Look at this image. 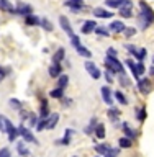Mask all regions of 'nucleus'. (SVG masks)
<instances>
[{
    "instance_id": "nucleus-8",
    "label": "nucleus",
    "mask_w": 154,
    "mask_h": 157,
    "mask_svg": "<svg viewBox=\"0 0 154 157\" xmlns=\"http://www.w3.org/2000/svg\"><path fill=\"white\" fill-rule=\"evenodd\" d=\"M59 25H61V28L64 29V33H66L69 38H72V36H74V29H72L71 21H69V18H67V17L61 15V17H59Z\"/></svg>"
},
{
    "instance_id": "nucleus-48",
    "label": "nucleus",
    "mask_w": 154,
    "mask_h": 157,
    "mask_svg": "<svg viewBox=\"0 0 154 157\" xmlns=\"http://www.w3.org/2000/svg\"><path fill=\"white\" fill-rule=\"evenodd\" d=\"M61 100H62V106H66V108H69V106H71V103H72L71 98H66V97L61 98Z\"/></svg>"
},
{
    "instance_id": "nucleus-27",
    "label": "nucleus",
    "mask_w": 154,
    "mask_h": 157,
    "mask_svg": "<svg viewBox=\"0 0 154 157\" xmlns=\"http://www.w3.org/2000/svg\"><path fill=\"white\" fill-rule=\"evenodd\" d=\"M113 97L116 98V101L120 103V105H128V100H126V97L123 95V92H120V90L113 92Z\"/></svg>"
},
{
    "instance_id": "nucleus-17",
    "label": "nucleus",
    "mask_w": 154,
    "mask_h": 157,
    "mask_svg": "<svg viewBox=\"0 0 154 157\" xmlns=\"http://www.w3.org/2000/svg\"><path fill=\"white\" fill-rule=\"evenodd\" d=\"M48 74H49L53 78H54V77H59V75L62 74V66H61V64H51V66H49V69H48Z\"/></svg>"
},
{
    "instance_id": "nucleus-31",
    "label": "nucleus",
    "mask_w": 154,
    "mask_h": 157,
    "mask_svg": "<svg viewBox=\"0 0 154 157\" xmlns=\"http://www.w3.org/2000/svg\"><path fill=\"white\" fill-rule=\"evenodd\" d=\"M123 2H125V0H105V5H107V7H110V8H118V10H120Z\"/></svg>"
},
{
    "instance_id": "nucleus-6",
    "label": "nucleus",
    "mask_w": 154,
    "mask_h": 157,
    "mask_svg": "<svg viewBox=\"0 0 154 157\" xmlns=\"http://www.w3.org/2000/svg\"><path fill=\"white\" fill-rule=\"evenodd\" d=\"M15 15H22V17H30V15H33L31 5L23 3V2H18L17 7H15Z\"/></svg>"
},
{
    "instance_id": "nucleus-35",
    "label": "nucleus",
    "mask_w": 154,
    "mask_h": 157,
    "mask_svg": "<svg viewBox=\"0 0 154 157\" xmlns=\"http://www.w3.org/2000/svg\"><path fill=\"white\" fill-rule=\"evenodd\" d=\"M148 56V51H146V48H140L138 49V52H136V57L140 59V62L144 61V57Z\"/></svg>"
},
{
    "instance_id": "nucleus-3",
    "label": "nucleus",
    "mask_w": 154,
    "mask_h": 157,
    "mask_svg": "<svg viewBox=\"0 0 154 157\" xmlns=\"http://www.w3.org/2000/svg\"><path fill=\"white\" fill-rule=\"evenodd\" d=\"M18 134L23 137V142H33V144H39L36 141V137L33 136V132L28 129V128H25V124H20L18 126Z\"/></svg>"
},
{
    "instance_id": "nucleus-51",
    "label": "nucleus",
    "mask_w": 154,
    "mask_h": 157,
    "mask_svg": "<svg viewBox=\"0 0 154 157\" xmlns=\"http://www.w3.org/2000/svg\"><path fill=\"white\" fill-rule=\"evenodd\" d=\"M3 115H0V131H3Z\"/></svg>"
},
{
    "instance_id": "nucleus-36",
    "label": "nucleus",
    "mask_w": 154,
    "mask_h": 157,
    "mask_svg": "<svg viewBox=\"0 0 154 157\" xmlns=\"http://www.w3.org/2000/svg\"><path fill=\"white\" fill-rule=\"evenodd\" d=\"M95 33L98 34V36H108V34H110L108 28H105V26H97L95 28Z\"/></svg>"
},
{
    "instance_id": "nucleus-49",
    "label": "nucleus",
    "mask_w": 154,
    "mask_h": 157,
    "mask_svg": "<svg viewBox=\"0 0 154 157\" xmlns=\"http://www.w3.org/2000/svg\"><path fill=\"white\" fill-rule=\"evenodd\" d=\"M93 131H95V128H92V126H85V129H84V132H85L87 136H90Z\"/></svg>"
},
{
    "instance_id": "nucleus-19",
    "label": "nucleus",
    "mask_w": 154,
    "mask_h": 157,
    "mask_svg": "<svg viewBox=\"0 0 154 157\" xmlns=\"http://www.w3.org/2000/svg\"><path fill=\"white\" fill-rule=\"evenodd\" d=\"M120 115H121V111L118 110V108H115V106H110L108 108V111H107V116L110 118V120L116 124V121H118V118H120Z\"/></svg>"
},
{
    "instance_id": "nucleus-13",
    "label": "nucleus",
    "mask_w": 154,
    "mask_h": 157,
    "mask_svg": "<svg viewBox=\"0 0 154 157\" xmlns=\"http://www.w3.org/2000/svg\"><path fill=\"white\" fill-rule=\"evenodd\" d=\"M125 23L120 21V20H115V21H112L108 25V31H113V33H123L125 31Z\"/></svg>"
},
{
    "instance_id": "nucleus-28",
    "label": "nucleus",
    "mask_w": 154,
    "mask_h": 157,
    "mask_svg": "<svg viewBox=\"0 0 154 157\" xmlns=\"http://www.w3.org/2000/svg\"><path fill=\"white\" fill-rule=\"evenodd\" d=\"M49 97H51V98H57V100H61V98H64V90H62V88H59V87H56L54 90L49 92Z\"/></svg>"
},
{
    "instance_id": "nucleus-54",
    "label": "nucleus",
    "mask_w": 154,
    "mask_h": 157,
    "mask_svg": "<svg viewBox=\"0 0 154 157\" xmlns=\"http://www.w3.org/2000/svg\"><path fill=\"white\" fill-rule=\"evenodd\" d=\"M152 64H154V57H152Z\"/></svg>"
},
{
    "instance_id": "nucleus-32",
    "label": "nucleus",
    "mask_w": 154,
    "mask_h": 157,
    "mask_svg": "<svg viewBox=\"0 0 154 157\" xmlns=\"http://www.w3.org/2000/svg\"><path fill=\"white\" fill-rule=\"evenodd\" d=\"M67 83H69V75H66V74L62 75V74H61V75H59V80H57V87L64 90V88L67 87Z\"/></svg>"
},
{
    "instance_id": "nucleus-5",
    "label": "nucleus",
    "mask_w": 154,
    "mask_h": 157,
    "mask_svg": "<svg viewBox=\"0 0 154 157\" xmlns=\"http://www.w3.org/2000/svg\"><path fill=\"white\" fill-rule=\"evenodd\" d=\"M85 71L90 74V77L93 78V80H98V78L102 77V72L98 71V67H97V64L95 62H92V61H85Z\"/></svg>"
},
{
    "instance_id": "nucleus-4",
    "label": "nucleus",
    "mask_w": 154,
    "mask_h": 157,
    "mask_svg": "<svg viewBox=\"0 0 154 157\" xmlns=\"http://www.w3.org/2000/svg\"><path fill=\"white\" fill-rule=\"evenodd\" d=\"M138 90H140V93H143V95H148V93L152 92V82L151 78H146L143 77L138 80Z\"/></svg>"
},
{
    "instance_id": "nucleus-40",
    "label": "nucleus",
    "mask_w": 154,
    "mask_h": 157,
    "mask_svg": "<svg viewBox=\"0 0 154 157\" xmlns=\"http://www.w3.org/2000/svg\"><path fill=\"white\" fill-rule=\"evenodd\" d=\"M118 82H120L123 87H130V85H131V80H130V78H128L126 75H120V78H118Z\"/></svg>"
},
{
    "instance_id": "nucleus-25",
    "label": "nucleus",
    "mask_w": 154,
    "mask_h": 157,
    "mask_svg": "<svg viewBox=\"0 0 154 157\" xmlns=\"http://www.w3.org/2000/svg\"><path fill=\"white\" fill-rule=\"evenodd\" d=\"M26 142H18L17 144V151H18V154L22 155V157H28L30 155V151H28V147L25 146Z\"/></svg>"
},
{
    "instance_id": "nucleus-44",
    "label": "nucleus",
    "mask_w": 154,
    "mask_h": 157,
    "mask_svg": "<svg viewBox=\"0 0 154 157\" xmlns=\"http://www.w3.org/2000/svg\"><path fill=\"white\" fill-rule=\"evenodd\" d=\"M71 43H72V46H74V49H76L77 46H81V38H79V36H76V34H74V36L71 38Z\"/></svg>"
},
{
    "instance_id": "nucleus-52",
    "label": "nucleus",
    "mask_w": 154,
    "mask_h": 157,
    "mask_svg": "<svg viewBox=\"0 0 154 157\" xmlns=\"http://www.w3.org/2000/svg\"><path fill=\"white\" fill-rule=\"evenodd\" d=\"M149 74H151V75H152V77H154V66H152V67H151V69H149Z\"/></svg>"
},
{
    "instance_id": "nucleus-7",
    "label": "nucleus",
    "mask_w": 154,
    "mask_h": 157,
    "mask_svg": "<svg viewBox=\"0 0 154 157\" xmlns=\"http://www.w3.org/2000/svg\"><path fill=\"white\" fill-rule=\"evenodd\" d=\"M120 17L123 18H131L133 17V2L131 0H125L120 7Z\"/></svg>"
},
{
    "instance_id": "nucleus-47",
    "label": "nucleus",
    "mask_w": 154,
    "mask_h": 157,
    "mask_svg": "<svg viewBox=\"0 0 154 157\" xmlns=\"http://www.w3.org/2000/svg\"><path fill=\"white\" fill-rule=\"evenodd\" d=\"M116 54H118V52H116V49H115V48H108V49H107V56L116 57Z\"/></svg>"
},
{
    "instance_id": "nucleus-37",
    "label": "nucleus",
    "mask_w": 154,
    "mask_h": 157,
    "mask_svg": "<svg viewBox=\"0 0 154 157\" xmlns=\"http://www.w3.org/2000/svg\"><path fill=\"white\" fill-rule=\"evenodd\" d=\"M10 72H12V69H10V67H3V66H0V82H2V80L8 75Z\"/></svg>"
},
{
    "instance_id": "nucleus-43",
    "label": "nucleus",
    "mask_w": 154,
    "mask_h": 157,
    "mask_svg": "<svg viewBox=\"0 0 154 157\" xmlns=\"http://www.w3.org/2000/svg\"><path fill=\"white\" fill-rule=\"evenodd\" d=\"M125 49H126V51H130V54H133V56L136 57V52H138L136 46H133V44H125Z\"/></svg>"
},
{
    "instance_id": "nucleus-21",
    "label": "nucleus",
    "mask_w": 154,
    "mask_h": 157,
    "mask_svg": "<svg viewBox=\"0 0 154 157\" xmlns=\"http://www.w3.org/2000/svg\"><path fill=\"white\" fill-rule=\"evenodd\" d=\"M0 10H2V12H8V13L15 15V7L8 2V0H0Z\"/></svg>"
},
{
    "instance_id": "nucleus-46",
    "label": "nucleus",
    "mask_w": 154,
    "mask_h": 157,
    "mask_svg": "<svg viewBox=\"0 0 154 157\" xmlns=\"http://www.w3.org/2000/svg\"><path fill=\"white\" fill-rule=\"evenodd\" d=\"M0 157H12V154H10V149H7V147L0 149Z\"/></svg>"
},
{
    "instance_id": "nucleus-30",
    "label": "nucleus",
    "mask_w": 154,
    "mask_h": 157,
    "mask_svg": "<svg viewBox=\"0 0 154 157\" xmlns=\"http://www.w3.org/2000/svg\"><path fill=\"white\" fill-rule=\"evenodd\" d=\"M8 106L12 108V110H22V101L18 100V98H10L8 100Z\"/></svg>"
},
{
    "instance_id": "nucleus-29",
    "label": "nucleus",
    "mask_w": 154,
    "mask_h": 157,
    "mask_svg": "<svg viewBox=\"0 0 154 157\" xmlns=\"http://www.w3.org/2000/svg\"><path fill=\"white\" fill-rule=\"evenodd\" d=\"M136 77L135 78H138L140 80V77H143V74L146 72V67H144V62H136Z\"/></svg>"
},
{
    "instance_id": "nucleus-10",
    "label": "nucleus",
    "mask_w": 154,
    "mask_h": 157,
    "mask_svg": "<svg viewBox=\"0 0 154 157\" xmlns=\"http://www.w3.org/2000/svg\"><path fill=\"white\" fill-rule=\"evenodd\" d=\"M100 95H102V98H103V101L107 103V105H110V106H113V92H112V88L108 87V85H103L102 88H100Z\"/></svg>"
},
{
    "instance_id": "nucleus-26",
    "label": "nucleus",
    "mask_w": 154,
    "mask_h": 157,
    "mask_svg": "<svg viewBox=\"0 0 154 157\" xmlns=\"http://www.w3.org/2000/svg\"><path fill=\"white\" fill-rule=\"evenodd\" d=\"M146 116H148V113H146V108L144 106H141V108H136V120L143 123L146 120Z\"/></svg>"
},
{
    "instance_id": "nucleus-1",
    "label": "nucleus",
    "mask_w": 154,
    "mask_h": 157,
    "mask_svg": "<svg viewBox=\"0 0 154 157\" xmlns=\"http://www.w3.org/2000/svg\"><path fill=\"white\" fill-rule=\"evenodd\" d=\"M140 8H141V13L138 17V26L141 29H148L154 23V10L144 0H140Z\"/></svg>"
},
{
    "instance_id": "nucleus-9",
    "label": "nucleus",
    "mask_w": 154,
    "mask_h": 157,
    "mask_svg": "<svg viewBox=\"0 0 154 157\" xmlns=\"http://www.w3.org/2000/svg\"><path fill=\"white\" fill-rule=\"evenodd\" d=\"M64 5L71 8L74 13H79L81 10L85 8V3H84V0H66V2H64Z\"/></svg>"
},
{
    "instance_id": "nucleus-18",
    "label": "nucleus",
    "mask_w": 154,
    "mask_h": 157,
    "mask_svg": "<svg viewBox=\"0 0 154 157\" xmlns=\"http://www.w3.org/2000/svg\"><path fill=\"white\" fill-rule=\"evenodd\" d=\"M123 132H125V137H130L131 141L135 139V137H138V131L133 129V128H130L128 123H123Z\"/></svg>"
},
{
    "instance_id": "nucleus-34",
    "label": "nucleus",
    "mask_w": 154,
    "mask_h": 157,
    "mask_svg": "<svg viewBox=\"0 0 154 157\" xmlns=\"http://www.w3.org/2000/svg\"><path fill=\"white\" fill-rule=\"evenodd\" d=\"M39 26H43V29H46V31H53L54 26H53V23L49 21L48 18H41V25Z\"/></svg>"
},
{
    "instance_id": "nucleus-33",
    "label": "nucleus",
    "mask_w": 154,
    "mask_h": 157,
    "mask_svg": "<svg viewBox=\"0 0 154 157\" xmlns=\"http://www.w3.org/2000/svg\"><path fill=\"white\" fill-rule=\"evenodd\" d=\"M95 151L98 152V155L103 157L108 151H110V146H108V144H97V146H95Z\"/></svg>"
},
{
    "instance_id": "nucleus-16",
    "label": "nucleus",
    "mask_w": 154,
    "mask_h": 157,
    "mask_svg": "<svg viewBox=\"0 0 154 157\" xmlns=\"http://www.w3.org/2000/svg\"><path fill=\"white\" fill-rule=\"evenodd\" d=\"M66 57V49L64 48H57V51L53 54V64H61Z\"/></svg>"
},
{
    "instance_id": "nucleus-45",
    "label": "nucleus",
    "mask_w": 154,
    "mask_h": 157,
    "mask_svg": "<svg viewBox=\"0 0 154 157\" xmlns=\"http://www.w3.org/2000/svg\"><path fill=\"white\" fill-rule=\"evenodd\" d=\"M123 33L126 34V38H131V36H135V34H136V29H135V28H128V26H126Z\"/></svg>"
},
{
    "instance_id": "nucleus-55",
    "label": "nucleus",
    "mask_w": 154,
    "mask_h": 157,
    "mask_svg": "<svg viewBox=\"0 0 154 157\" xmlns=\"http://www.w3.org/2000/svg\"><path fill=\"white\" fill-rule=\"evenodd\" d=\"M74 157H77V155H74Z\"/></svg>"
},
{
    "instance_id": "nucleus-14",
    "label": "nucleus",
    "mask_w": 154,
    "mask_h": 157,
    "mask_svg": "<svg viewBox=\"0 0 154 157\" xmlns=\"http://www.w3.org/2000/svg\"><path fill=\"white\" fill-rule=\"evenodd\" d=\"M93 15H95L97 18H112V17H113V13L110 12V10H107V8H102V7H97V8H93Z\"/></svg>"
},
{
    "instance_id": "nucleus-2",
    "label": "nucleus",
    "mask_w": 154,
    "mask_h": 157,
    "mask_svg": "<svg viewBox=\"0 0 154 157\" xmlns=\"http://www.w3.org/2000/svg\"><path fill=\"white\" fill-rule=\"evenodd\" d=\"M3 132H7L10 142H13V141L20 136V134H18V128L15 126L13 123L8 120V118H3Z\"/></svg>"
},
{
    "instance_id": "nucleus-50",
    "label": "nucleus",
    "mask_w": 154,
    "mask_h": 157,
    "mask_svg": "<svg viewBox=\"0 0 154 157\" xmlns=\"http://www.w3.org/2000/svg\"><path fill=\"white\" fill-rule=\"evenodd\" d=\"M72 134H74V129H72V128H69V129L64 131V136H66V137H71Z\"/></svg>"
},
{
    "instance_id": "nucleus-38",
    "label": "nucleus",
    "mask_w": 154,
    "mask_h": 157,
    "mask_svg": "<svg viewBox=\"0 0 154 157\" xmlns=\"http://www.w3.org/2000/svg\"><path fill=\"white\" fill-rule=\"evenodd\" d=\"M118 154H120V149H118V147H110V151H108L103 157H118Z\"/></svg>"
},
{
    "instance_id": "nucleus-12",
    "label": "nucleus",
    "mask_w": 154,
    "mask_h": 157,
    "mask_svg": "<svg viewBox=\"0 0 154 157\" xmlns=\"http://www.w3.org/2000/svg\"><path fill=\"white\" fill-rule=\"evenodd\" d=\"M51 113H49V106H48V100L46 98H41V106H39V113H38V118L39 120H44L48 118Z\"/></svg>"
},
{
    "instance_id": "nucleus-24",
    "label": "nucleus",
    "mask_w": 154,
    "mask_h": 157,
    "mask_svg": "<svg viewBox=\"0 0 154 157\" xmlns=\"http://www.w3.org/2000/svg\"><path fill=\"white\" fill-rule=\"evenodd\" d=\"M118 144H120V149H130V147L133 146V141L130 139V137H120L118 139Z\"/></svg>"
},
{
    "instance_id": "nucleus-22",
    "label": "nucleus",
    "mask_w": 154,
    "mask_h": 157,
    "mask_svg": "<svg viewBox=\"0 0 154 157\" xmlns=\"http://www.w3.org/2000/svg\"><path fill=\"white\" fill-rule=\"evenodd\" d=\"M95 136H97V139H103L107 134V131H105V124H102V123H98V124L95 126Z\"/></svg>"
},
{
    "instance_id": "nucleus-15",
    "label": "nucleus",
    "mask_w": 154,
    "mask_h": 157,
    "mask_svg": "<svg viewBox=\"0 0 154 157\" xmlns=\"http://www.w3.org/2000/svg\"><path fill=\"white\" fill-rule=\"evenodd\" d=\"M59 121V113H51L48 118H46V129H53V128H56Z\"/></svg>"
},
{
    "instance_id": "nucleus-39",
    "label": "nucleus",
    "mask_w": 154,
    "mask_h": 157,
    "mask_svg": "<svg viewBox=\"0 0 154 157\" xmlns=\"http://www.w3.org/2000/svg\"><path fill=\"white\" fill-rule=\"evenodd\" d=\"M103 77H105V80H107V83H113V80H115V78H113V72L112 71H107L103 72Z\"/></svg>"
},
{
    "instance_id": "nucleus-42",
    "label": "nucleus",
    "mask_w": 154,
    "mask_h": 157,
    "mask_svg": "<svg viewBox=\"0 0 154 157\" xmlns=\"http://www.w3.org/2000/svg\"><path fill=\"white\" fill-rule=\"evenodd\" d=\"M43 129H46V118L44 120H38V124H36V131H43Z\"/></svg>"
},
{
    "instance_id": "nucleus-11",
    "label": "nucleus",
    "mask_w": 154,
    "mask_h": 157,
    "mask_svg": "<svg viewBox=\"0 0 154 157\" xmlns=\"http://www.w3.org/2000/svg\"><path fill=\"white\" fill-rule=\"evenodd\" d=\"M95 28H97V21H95V20H87V21H84L81 31L84 34H90V33L95 31Z\"/></svg>"
},
{
    "instance_id": "nucleus-23",
    "label": "nucleus",
    "mask_w": 154,
    "mask_h": 157,
    "mask_svg": "<svg viewBox=\"0 0 154 157\" xmlns=\"http://www.w3.org/2000/svg\"><path fill=\"white\" fill-rule=\"evenodd\" d=\"M76 51H77V54H79V56H82V57H87V59H90V57H92V52H90V49H87L85 46H82V44H81V46H77V48H76Z\"/></svg>"
},
{
    "instance_id": "nucleus-41",
    "label": "nucleus",
    "mask_w": 154,
    "mask_h": 157,
    "mask_svg": "<svg viewBox=\"0 0 154 157\" xmlns=\"http://www.w3.org/2000/svg\"><path fill=\"white\" fill-rule=\"evenodd\" d=\"M38 115L36 113H30V126H36L38 124Z\"/></svg>"
},
{
    "instance_id": "nucleus-53",
    "label": "nucleus",
    "mask_w": 154,
    "mask_h": 157,
    "mask_svg": "<svg viewBox=\"0 0 154 157\" xmlns=\"http://www.w3.org/2000/svg\"><path fill=\"white\" fill-rule=\"evenodd\" d=\"M95 157H102V155H95Z\"/></svg>"
},
{
    "instance_id": "nucleus-20",
    "label": "nucleus",
    "mask_w": 154,
    "mask_h": 157,
    "mask_svg": "<svg viewBox=\"0 0 154 157\" xmlns=\"http://www.w3.org/2000/svg\"><path fill=\"white\" fill-rule=\"evenodd\" d=\"M25 23H26V26H39L41 18H38L36 15H30V17H25Z\"/></svg>"
}]
</instances>
